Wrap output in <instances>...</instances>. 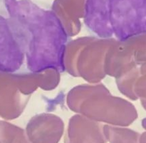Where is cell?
<instances>
[{
  "instance_id": "1",
  "label": "cell",
  "mask_w": 146,
  "mask_h": 143,
  "mask_svg": "<svg viewBox=\"0 0 146 143\" xmlns=\"http://www.w3.org/2000/svg\"><path fill=\"white\" fill-rule=\"evenodd\" d=\"M86 17L91 24H111L146 30V0H86Z\"/></svg>"
}]
</instances>
